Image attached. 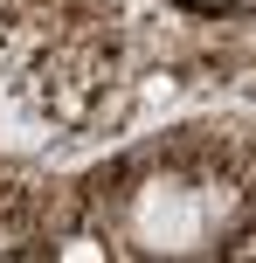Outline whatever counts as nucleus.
Here are the masks:
<instances>
[{
	"label": "nucleus",
	"instance_id": "1",
	"mask_svg": "<svg viewBox=\"0 0 256 263\" xmlns=\"http://www.w3.org/2000/svg\"><path fill=\"white\" fill-rule=\"evenodd\" d=\"M201 7H222V0H201Z\"/></svg>",
	"mask_w": 256,
	"mask_h": 263
}]
</instances>
